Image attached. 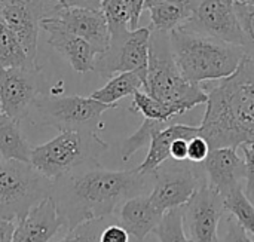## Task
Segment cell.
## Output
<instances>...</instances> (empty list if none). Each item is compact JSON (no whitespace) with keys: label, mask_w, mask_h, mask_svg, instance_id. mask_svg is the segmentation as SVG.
I'll use <instances>...</instances> for the list:
<instances>
[{"label":"cell","mask_w":254,"mask_h":242,"mask_svg":"<svg viewBox=\"0 0 254 242\" xmlns=\"http://www.w3.org/2000/svg\"><path fill=\"white\" fill-rule=\"evenodd\" d=\"M147 177L137 168L109 171L97 164L85 173L60 179L65 183L64 195L60 201L54 199L64 229L71 231L82 223L110 217L125 201L141 195Z\"/></svg>","instance_id":"obj_1"},{"label":"cell","mask_w":254,"mask_h":242,"mask_svg":"<svg viewBox=\"0 0 254 242\" xmlns=\"http://www.w3.org/2000/svg\"><path fill=\"white\" fill-rule=\"evenodd\" d=\"M37 118L60 131H82L97 134L103 128L101 116L116 106L100 103L91 97H37L31 106Z\"/></svg>","instance_id":"obj_7"},{"label":"cell","mask_w":254,"mask_h":242,"mask_svg":"<svg viewBox=\"0 0 254 242\" xmlns=\"http://www.w3.org/2000/svg\"><path fill=\"white\" fill-rule=\"evenodd\" d=\"M199 135V126L170 123L165 128L156 131L149 143V152L144 161L137 167L138 173L144 176H153V173L170 159V149L176 138H193Z\"/></svg>","instance_id":"obj_19"},{"label":"cell","mask_w":254,"mask_h":242,"mask_svg":"<svg viewBox=\"0 0 254 242\" xmlns=\"http://www.w3.org/2000/svg\"><path fill=\"white\" fill-rule=\"evenodd\" d=\"M168 34L174 61L185 79L193 85L229 77L246 57L241 46L198 34L185 27Z\"/></svg>","instance_id":"obj_3"},{"label":"cell","mask_w":254,"mask_h":242,"mask_svg":"<svg viewBox=\"0 0 254 242\" xmlns=\"http://www.w3.org/2000/svg\"><path fill=\"white\" fill-rule=\"evenodd\" d=\"M210 150L211 149H210L207 140L202 138L201 135H196V137L190 138L188 143V161L192 164H202L205 161V158L208 156Z\"/></svg>","instance_id":"obj_30"},{"label":"cell","mask_w":254,"mask_h":242,"mask_svg":"<svg viewBox=\"0 0 254 242\" xmlns=\"http://www.w3.org/2000/svg\"><path fill=\"white\" fill-rule=\"evenodd\" d=\"M150 34L152 30L143 27L112 37L109 49L95 58L94 71H98L103 77H112L115 73L134 71L140 74L144 83L149 65Z\"/></svg>","instance_id":"obj_9"},{"label":"cell","mask_w":254,"mask_h":242,"mask_svg":"<svg viewBox=\"0 0 254 242\" xmlns=\"http://www.w3.org/2000/svg\"><path fill=\"white\" fill-rule=\"evenodd\" d=\"M39 70L0 68V107L6 116L21 121L39 97Z\"/></svg>","instance_id":"obj_13"},{"label":"cell","mask_w":254,"mask_h":242,"mask_svg":"<svg viewBox=\"0 0 254 242\" xmlns=\"http://www.w3.org/2000/svg\"><path fill=\"white\" fill-rule=\"evenodd\" d=\"M68 31L85 39L97 52L104 54L110 46V31L101 9H83L55 4L52 13Z\"/></svg>","instance_id":"obj_14"},{"label":"cell","mask_w":254,"mask_h":242,"mask_svg":"<svg viewBox=\"0 0 254 242\" xmlns=\"http://www.w3.org/2000/svg\"><path fill=\"white\" fill-rule=\"evenodd\" d=\"M39 0H0V19L22 45L28 60L37 64V36L40 19L48 16Z\"/></svg>","instance_id":"obj_12"},{"label":"cell","mask_w":254,"mask_h":242,"mask_svg":"<svg viewBox=\"0 0 254 242\" xmlns=\"http://www.w3.org/2000/svg\"><path fill=\"white\" fill-rule=\"evenodd\" d=\"M54 182L30 164L0 156V220L16 223L42 199L52 196Z\"/></svg>","instance_id":"obj_6"},{"label":"cell","mask_w":254,"mask_h":242,"mask_svg":"<svg viewBox=\"0 0 254 242\" xmlns=\"http://www.w3.org/2000/svg\"><path fill=\"white\" fill-rule=\"evenodd\" d=\"M33 147L25 140L19 122L0 113V156L7 161L30 164Z\"/></svg>","instance_id":"obj_20"},{"label":"cell","mask_w":254,"mask_h":242,"mask_svg":"<svg viewBox=\"0 0 254 242\" xmlns=\"http://www.w3.org/2000/svg\"><path fill=\"white\" fill-rule=\"evenodd\" d=\"M129 4H131V24H129V30H135L138 22H140L141 12L144 10V0H129Z\"/></svg>","instance_id":"obj_35"},{"label":"cell","mask_w":254,"mask_h":242,"mask_svg":"<svg viewBox=\"0 0 254 242\" xmlns=\"http://www.w3.org/2000/svg\"><path fill=\"white\" fill-rule=\"evenodd\" d=\"M153 31L170 33L182 27L192 15V0H167L147 9Z\"/></svg>","instance_id":"obj_21"},{"label":"cell","mask_w":254,"mask_h":242,"mask_svg":"<svg viewBox=\"0 0 254 242\" xmlns=\"http://www.w3.org/2000/svg\"><path fill=\"white\" fill-rule=\"evenodd\" d=\"M235 12L243 36V49L247 57H254V6L235 1Z\"/></svg>","instance_id":"obj_29"},{"label":"cell","mask_w":254,"mask_h":242,"mask_svg":"<svg viewBox=\"0 0 254 242\" xmlns=\"http://www.w3.org/2000/svg\"><path fill=\"white\" fill-rule=\"evenodd\" d=\"M252 97H253V103H254V83L252 85Z\"/></svg>","instance_id":"obj_41"},{"label":"cell","mask_w":254,"mask_h":242,"mask_svg":"<svg viewBox=\"0 0 254 242\" xmlns=\"http://www.w3.org/2000/svg\"><path fill=\"white\" fill-rule=\"evenodd\" d=\"M0 113H1V107H0Z\"/></svg>","instance_id":"obj_42"},{"label":"cell","mask_w":254,"mask_h":242,"mask_svg":"<svg viewBox=\"0 0 254 242\" xmlns=\"http://www.w3.org/2000/svg\"><path fill=\"white\" fill-rule=\"evenodd\" d=\"M101 10L106 16L110 37H116L129 31V24H131L129 0H104Z\"/></svg>","instance_id":"obj_26"},{"label":"cell","mask_w":254,"mask_h":242,"mask_svg":"<svg viewBox=\"0 0 254 242\" xmlns=\"http://www.w3.org/2000/svg\"><path fill=\"white\" fill-rule=\"evenodd\" d=\"M182 27L243 48L235 0H192V15Z\"/></svg>","instance_id":"obj_10"},{"label":"cell","mask_w":254,"mask_h":242,"mask_svg":"<svg viewBox=\"0 0 254 242\" xmlns=\"http://www.w3.org/2000/svg\"><path fill=\"white\" fill-rule=\"evenodd\" d=\"M131 112L140 113L144 116V119H152V121H159V122H171V119L182 116L183 113L170 104L161 103L146 94L144 91H137L132 94V103L129 107Z\"/></svg>","instance_id":"obj_25"},{"label":"cell","mask_w":254,"mask_h":242,"mask_svg":"<svg viewBox=\"0 0 254 242\" xmlns=\"http://www.w3.org/2000/svg\"><path fill=\"white\" fill-rule=\"evenodd\" d=\"M97 134L82 131H60L45 144L33 147L30 165L51 182L71 174L79 167L97 164V158L107 149Z\"/></svg>","instance_id":"obj_5"},{"label":"cell","mask_w":254,"mask_h":242,"mask_svg":"<svg viewBox=\"0 0 254 242\" xmlns=\"http://www.w3.org/2000/svg\"><path fill=\"white\" fill-rule=\"evenodd\" d=\"M13 231H15L13 222L0 220V242H12Z\"/></svg>","instance_id":"obj_37"},{"label":"cell","mask_w":254,"mask_h":242,"mask_svg":"<svg viewBox=\"0 0 254 242\" xmlns=\"http://www.w3.org/2000/svg\"><path fill=\"white\" fill-rule=\"evenodd\" d=\"M201 164L189 161H165L155 173V184L149 199L156 210L165 214L170 210L182 208L202 186L198 168Z\"/></svg>","instance_id":"obj_8"},{"label":"cell","mask_w":254,"mask_h":242,"mask_svg":"<svg viewBox=\"0 0 254 242\" xmlns=\"http://www.w3.org/2000/svg\"><path fill=\"white\" fill-rule=\"evenodd\" d=\"M152 234H155L159 242H189L183 229L182 208L167 211Z\"/></svg>","instance_id":"obj_27"},{"label":"cell","mask_w":254,"mask_h":242,"mask_svg":"<svg viewBox=\"0 0 254 242\" xmlns=\"http://www.w3.org/2000/svg\"><path fill=\"white\" fill-rule=\"evenodd\" d=\"M144 92L155 100L177 107L183 115L199 104L207 103V91L202 85H193L179 70L171 46L170 34L152 31L149 48V65Z\"/></svg>","instance_id":"obj_4"},{"label":"cell","mask_w":254,"mask_h":242,"mask_svg":"<svg viewBox=\"0 0 254 242\" xmlns=\"http://www.w3.org/2000/svg\"><path fill=\"white\" fill-rule=\"evenodd\" d=\"M254 58L244 57L234 74L219 80L207 91V110L199 125V135L210 149L254 143Z\"/></svg>","instance_id":"obj_2"},{"label":"cell","mask_w":254,"mask_h":242,"mask_svg":"<svg viewBox=\"0 0 254 242\" xmlns=\"http://www.w3.org/2000/svg\"><path fill=\"white\" fill-rule=\"evenodd\" d=\"M170 125V122H159V121H152V119H144L141 126L131 135L128 137L124 144H122V161H128L137 150H140L143 146L150 143L152 135Z\"/></svg>","instance_id":"obj_28"},{"label":"cell","mask_w":254,"mask_h":242,"mask_svg":"<svg viewBox=\"0 0 254 242\" xmlns=\"http://www.w3.org/2000/svg\"><path fill=\"white\" fill-rule=\"evenodd\" d=\"M0 22H1V19H0Z\"/></svg>","instance_id":"obj_43"},{"label":"cell","mask_w":254,"mask_h":242,"mask_svg":"<svg viewBox=\"0 0 254 242\" xmlns=\"http://www.w3.org/2000/svg\"><path fill=\"white\" fill-rule=\"evenodd\" d=\"M140 88H143V79L140 77V74L134 71H125L110 77L103 88L94 91L89 97L100 103L118 107L119 100L132 95L134 92L140 91Z\"/></svg>","instance_id":"obj_22"},{"label":"cell","mask_w":254,"mask_h":242,"mask_svg":"<svg viewBox=\"0 0 254 242\" xmlns=\"http://www.w3.org/2000/svg\"><path fill=\"white\" fill-rule=\"evenodd\" d=\"M63 228L57 201L48 196L15 223L12 242H52Z\"/></svg>","instance_id":"obj_15"},{"label":"cell","mask_w":254,"mask_h":242,"mask_svg":"<svg viewBox=\"0 0 254 242\" xmlns=\"http://www.w3.org/2000/svg\"><path fill=\"white\" fill-rule=\"evenodd\" d=\"M104 0H65L64 6L70 7H83V9H94L98 10L101 9Z\"/></svg>","instance_id":"obj_36"},{"label":"cell","mask_w":254,"mask_h":242,"mask_svg":"<svg viewBox=\"0 0 254 242\" xmlns=\"http://www.w3.org/2000/svg\"><path fill=\"white\" fill-rule=\"evenodd\" d=\"M223 207L225 211L247 231V234L254 237V204L243 189V184L223 196Z\"/></svg>","instance_id":"obj_24"},{"label":"cell","mask_w":254,"mask_h":242,"mask_svg":"<svg viewBox=\"0 0 254 242\" xmlns=\"http://www.w3.org/2000/svg\"><path fill=\"white\" fill-rule=\"evenodd\" d=\"M57 1V4H60V6H64V1L65 0H55Z\"/></svg>","instance_id":"obj_40"},{"label":"cell","mask_w":254,"mask_h":242,"mask_svg":"<svg viewBox=\"0 0 254 242\" xmlns=\"http://www.w3.org/2000/svg\"><path fill=\"white\" fill-rule=\"evenodd\" d=\"M253 58H254V57H253Z\"/></svg>","instance_id":"obj_44"},{"label":"cell","mask_w":254,"mask_h":242,"mask_svg":"<svg viewBox=\"0 0 254 242\" xmlns=\"http://www.w3.org/2000/svg\"><path fill=\"white\" fill-rule=\"evenodd\" d=\"M226 226H228V229H226V234H225L222 242H254L249 237L247 231L244 228H241L234 217L228 219Z\"/></svg>","instance_id":"obj_33"},{"label":"cell","mask_w":254,"mask_h":242,"mask_svg":"<svg viewBox=\"0 0 254 242\" xmlns=\"http://www.w3.org/2000/svg\"><path fill=\"white\" fill-rule=\"evenodd\" d=\"M190 138H176L170 149V159L173 161H188V143Z\"/></svg>","instance_id":"obj_34"},{"label":"cell","mask_w":254,"mask_h":242,"mask_svg":"<svg viewBox=\"0 0 254 242\" xmlns=\"http://www.w3.org/2000/svg\"><path fill=\"white\" fill-rule=\"evenodd\" d=\"M225 213L223 196L202 184L182 207L183 229L189 242H220L219 226Z\"/></svg>","instance_id":"obj_11"},{"label":"cell","mask_w":254,"mask_h":242,"mask_svg":"<svg viewBox=\"0 0 254 242\" xmlns=\"http://www.w3.org/2000/svg\"><path fill=\"white\" fill-rule=\"evenodd\" d=\"M40 27L49 34L48 43L68 61L76 73L94 71L97 52L85 39L68 31L52 15L42 18Z\"/></svg>","instance_id":"obj_16"},{"label":"cell","mask_w":254,"mask_h":242,"mask_svg":"<svg viewBox=\"0 0 254 242\" xmlns=\"http://www.w3.org/2000/svg\"><path fill=\"white\" fill-rule=\"evenodd\" d=\"M0 68L39 70L37 64L28 60L19 40L3 22H0Z\"/></svg>","instance_id":"obj_23"},{"label":"cell","mask_w":254,"mask_h":242,"mask_svg":"<svg viewBox=\"0 0 254 242\" xmlns=\"http://www.w3.org/2000/svg\"><path fill=\"white\" fill-rule=\"evenodd\" d=\"M207 176V186L222 196L241 186L246 179V164L237 149L220 147L211 149L208 156L201 164Z\"/></svg>","instance_id":"obj_17"},{"label":"cell","mask_w":254,"mask_h":242,"mask_svg":"<svg viewBox=\"0 0 254 242\" xmlns=\"http://www.w3.org/2000/svg\"><path fill=\"white\" fill-rule=\"evenodd\" d=\"M241 147L246 164V193L249 198H254V143L244 144Z\"/></svg>","instance_id":"obj_31"},{"label":"cell","mask_w":254,"mask_h":242,"mask_svg":"<svg viewBox=\"0 0 254 242\" xmlns=\"http://www.w3.org/2000/svg\"><path fill=\"white\" fill-rule=\"evenodd\" d=\"M240 1H243V3H247V4H252V6H254V0H240Z\"/></svg>","instance_id":"obj_39"},{"label":"cell","mask_w":254,"mask_h":242,"mask_svg":"<svg viewBox=\"0 0 254 242\" xmlns=\"http://www.w3.org/2000/svg\"><path fill=\"white\" fill-rule=\"evenodd\" d=\"M162 1H167V0H144V9H150L152 6H156Z\"/></svg>","instance_id":"obj_38"},{"label":"cell","mask_w":254,"mask_h":242,"mask_svg":"<svg viewBox=\"0 0 254 242\" xmlns=\"http://www.w3.org/2000/svg\"><path fill=\"white\" fill-rule=\"evenodd\" d=\"M164 214L153 207L149 196H134L125 201L119 210L121 226L137 242H144L146 237L159 225Z\"/></svg>","instance_id":"obj_18"},{"label":"cell","mask_w":254,"mask_h":242,"mask_svg":"<svg viewBox=\"0 0 254 242\" xmlns=\"http://www.w3.org/2000/svg\"><path fill=\"white\" fill-rule=\"evenodd\" d=\"M131 235L121 225H107L101 229L98 242H129Z\"/></svg>","instance_id":"obj_32"}]
</instances>
